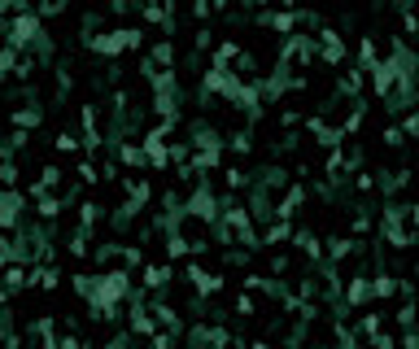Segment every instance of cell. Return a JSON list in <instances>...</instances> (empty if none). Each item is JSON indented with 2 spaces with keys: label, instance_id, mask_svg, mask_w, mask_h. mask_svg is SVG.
Segmentation results:
<instances>
[{
  "label": "cell",
  "instance_id": "obj_16",
  "mask_svg": "<svg viewBox=\"0 0 419 349\" xmlns=\"http://www.w3.org/2000/svg\"><path fill=\"white\" fill-rule=\"evenodd\" d=\"M232 315L241 319V323L258 319V302H254V297H249V293H241V297H236V302H232Z\"/></svg>",
  "mask_w": 419,
  "mask_h": 349
},
{
  "label": "cell",
  "instance_id": "obj_17",
  "mask_svg": "<svg viewBox=\"0 0 419 349\" xmlns=\"http://www.w3.org/2000/svg\"><path fill=\"white\" fill-rule=\"evenodd\" d=\"M406 140L411 136L402 131V123H385V131H380V144H385V149H402Z\"/></svg>",
  "mask_w": 419,
  "mask_h": 349
},
{
  "label": "cell",
  "instance_id": "obj_29",
  "mask_svg": "<svg viewBox=\"0 0 419 349\" xmlns=\"http://www.w3.org/2000/svg\"><path fill=\"white\" fill-rule=\"evenodd\" d=\"M249 349H275V345L267 341V336H258V341H254V345H249Z\"/></svg>",
  "mask_w": 419,
  "mask_h": 349
},
{
  "label": "cell",
  "instance_id": "obj_10",
  "mask_svg": "<svg viewBox=\"0 0 419 349\" xmlns=\"http://www.w3.org/2000/svg\"><path fill=\"white\" fill-rule=\"evenodd\" d=\"M371 284H376V297H380V302H385V297H398V293H402V280H398L393 271H376V275H371Z\"/></svg>",
  "mask_w": 419,
  "mask_h": 349
},
{
  "label": "cell",
  "instance_id": "obj_4",
  "mask_svg": "<svg viewBox=\"0 0 419 349\" xmlns=\"http://www.w3.org/2000/svg\"><path fill=\"white\" fill-rule=\"evenodd\" d=\"M9 123H14L18 131H35V127H44V110H40V101H27V110H22V105H14V110H9Z\"/></svg>",
  "mask_w": 419,
  "mask_h": 349
},
{
  "label": "cell",
  "instance_id": "obj_25",
  "mask_svg": "<svg viewBox=\"0 0 419 349\" xmlns=\"http://www.w3.org/2000/svg\"><path fill=\"white\" fill-rule=\"evenodd\" d=\"M223 262H227V267H249V254H245V249H227Z\"/></svg>",
  "mask_w": 419,
  "mask_h": 349
},
{
  "label": "cell",
  "instance_id": "obj_19",
  "mask_svg": "<svg viewBox=\"0 0 419 349\" xmlns=\"http://www.w3.org/2000/svg\"><path fill=\"white\" fill-rule=\"evenodd\" d=\"M118 31H123L127 53H140V48H145V31H140V27H118Z\"/></svg>",
  "mask_w": 419,
  "mask_h": 349
},
{
  "label": "cell",
  "instance_id": "obj_20",
  "mask_svg": "<svg viewBox=\"0 0 419 349\" xmlns=\"http://www.w3.org/2000/svg\"><path fill=\"white\" fill-rule=\"evenodd\" d=\"M289 267H293V258H289V254H271L267 275H271V280H275V275H289Z\"/></svg>",
  "mask_w": 419,
  "mask_h": 349
},
{
  "label": "cell",
  "instance_id": "obj_9",
  "mask_svg": "<svg viewBox=\"0 0 419 349\" xmlns=\"http://www.w3.org/2000/svg\"><path fill=\"white\" fill-rule=\"evenodd\" d=\"M289 240H297V227L289 219H275L267 232H262V245H289Z\"/></svg>",
  "mask_w": 419,
  "mask_h": 349
},
{
  "label": "cell",
  "instance_id": "obj_26",
  "mask_svg": "<svg viewBox=\"0 0 419 349\" xmlns=\"http://www.w3.org/2000/svg\"><path fill=\"white\" fill-rule=\"evenodd\" d=\"M354 188H358V192H371V188H376V175H371V171H358V175H354Z\"/></svg>",
  "mask_w": 419,
  "mask_h": 349
},
{
  "label": "cell",
  "instance_id": "obj_27",
  "mask_svg": "<svg viewBox=\"0 0 419 349\" xmlns=\"http://www.w3.org/2000/svg\"><path fill=\"white\" fill-rule=\"evenodd\" d=\"M35 14H40V18H62V14H66V5H62V0H53V5H40Z\"/></svg>",
  "mask_w": 419,
  "mask_h": 349
},
{
  "label": "cell",
  "instance_id": "obj_28",
  "mask_svg": "<svg viewBox=\"0 0 419 349\" xmlns=\"http://www.w3.org/2000/svg\"><path fill=\"white\" fill-rule=\"evenodd\" d=\"M280 127H289V131L302 127V114H297V110H284V114H280Z\"/></svg>",
  "mask_w": 419,
  "mask_h": 349
},
{
  "label": "cell",
  "instance_id": "obj_5",
  "mask_svg": "<svg viewBox=\"0 0 419 349\" xmlns=\"http://www.w3.org/2000/svg\"><path fill=\"white\" fill-rule=\"evenodd\" d=\"M31 288H40V293H57V288H62V271H57L53 262L31 267Z\"/></svg>",
  "mask_w": 419,
  "mask_h": 349
},
{
  "label": "cell",
  "instance_id": "obj_2",
  "mask_svg": "<svg viewBox=\"0 0 419 349\" xmlns=\"http://www.w3.org/2000/svg\"><path fill=\"white\" fill-rule=\"evenodd\" d=\"M371 297H376V284H371V275H367V271H354L350 280H345L341 306H350V310H358V306H367Z\"/></svg>",
  "mask_w": 419,
  "mask_h": 349
},
{
  "label": "cell",
  "instance_id": "obj_1",
  "mask_svg": "<svg viewBox=\"0 0 419 349\" xmlns=\"http://www.w3.org/2000/svg\"><path fill=\"white\" fill-rule=\"evenodd\" d=\"M184 284L193 288L197 302H214V297L223 293V275H210L201 262H188V267H184Z\"/></svg>",
  "mask_w": 419,
  "mask_h": 349
},
{
  "label": "cell",
  "instance_id": "obj_8",
  "mask_svg": "<svg viewBox=\"0 0 419 349\" xmlns=\"http://www.w3.org/2000/svg\"><path fill=\"white\" fill-rule=\"evenodd\" d=\"M114 153H118V162H123L127 171H140V166H149V153H145V144H136V140H123Z\"/></svg>",
  "mask_w": 419,
  "mask_h": 349
},
{
  "label": "cell",
  "instance_id": "obj_21",
  "mask_svg": "<svg viewBox=\"0 0 419 349\" xmlns=\"http://www.w3.org/2000/svg\"><path fill=\"white\" fill-rule=\"evenodd\" d=\"M232 153H241V158H245V153H254V136H249V131H236V136H232Z\"/></svg>",
  "mask_w": 419,
  "mask_h": 349
},
{
  "label": "cell",
  "instance_id": "obj_13",
  "mask_svg": "<svg viewBox=\"0 0 419 349\" xmlns=\"http://www.w3.org/2000/svg\"><path fill=\"white\" fill-rule=\"evenodd\" d=\"M363 88H367V70L363 66H354V70H345V75H341V96H358Z\"/></svg>",
  "mask_w": 419,
  "mask_h": 349
},
{
  "label": "cell",
  "instance_id": "obj_3",
  "mask_svg": "<svg viewBox=\"0 0 419 349\" xmlns=\"http://www.w3.org/2000/svg\"><path fill=\"white\" fill-rule=\"evenodd\" d=\"M175 280V267L171 262H149L145 271H140V284H145V293H166Z\"/></svg>",
  "mask_w": 419,
  "mask_h": 349
},
{
  "label": "cell",
  "instance_id": "obj_24",
  "mask_svg": "<svg viewBox=\"0 0 419 349\" xmlns=\"http://www.w3.org/2000/svg\"><path fill=\"white\" fill-rule=\"evenodd\" d=\"M402 131H406V136H419V110H406V118H402Z\"/></svg>",
  "mask_w": 419,
  "mask_h": 349
},
{
  "label": "cell",
  "instance_id": "obj_12",
  "mask_svg": "<svg viewBox=\"0 0 419 349\" xmlns=\"http://www.w3.org/2000/svg\"><path fill=\"white\" fill-rule=\"evenodd\" d=\"M40 188H44V192H57V188L66 192V188H70V179H66L62 166H53V162H49V166L40 171Z\"/></svg>",
  "mask_w": 419,
  "mask_h": 349
},
{
  "label": "cell",
  "instance_id": "obj_23",
  "mask_svg": "<svg viewBox=\"0 0 419 349\" xmlns=\"http://www.w3.org/2000/svg\"><path fill=\"white\" fill-rule=\"evenodd\" d=\"M175 341H179L175 332H158V336L149 341V349H175Z\"/></svg>",
  "mask_w": 419,
  "mask_h": 349
},
{
  "label": "cell",
  "instance_id": "obj_18",
  "mask_svg": "<svg viewBox=\"0 0 419 349\" xmlns=\"http://www.w3.org/2000/svg\"><path fill=\"white\" fill-rule=\"evenodd\" d=\"M0 179H5V192H9V188H22V171H18V158H5V166H0Z\"/></svg>",
  "mask_w": 419,
  "mask_h": 349
},
{
  "label": "cell",
  "instance_id": "obj_7",
  "mask_svg": "<svg viewBox=\"0 0 419 349\" xmlns=\"http://www.w3.org/2000/svg\"><path fill=\"white\" fill-rule=\"evenodd\" d=\"M145 62H149L153 70H175V44L162 35V40H158V44H153L149 53H145Z\"/></svg>",
  "mask_w": 419,
  "mask_h": 349
},
{
  "label": "cell",
  "instance_id": "obj_22",
  "mask_svg": "<svg viewBox=\"0 0 419 349\" xmlns=\"http://www.w3.org/2000/svg\"><path fill=\"white\" fill-rule=\"evenodd\" d=\"M193 48H197V53H206V48H214V31H210V27L193 31Z\"/></svg>",
  "mask_w": 419,
  "mask_h": 349
},
{
  "label": "cell",
  "instance_id": "obj_11",
  "mask_svg": "<svg viewBox=\"0 0 419 349\" xmlns=\"http://www.w3.org/2000/svg\"><path fill=\"white\" fill-rule=\"evenodd\" d=\"M53 149L62 153V158H79V153H88V149H83V136H75V131H57Z\"/></svg>",
  "mask_w": 419,
  "mask_h": 349
},
{
  "label": "cell",
  "instance_id": "obj_6",
  "mask_svg": "<svg viewBox=\"0 0 419 349\" xmlns=\"http://www.w3.org/2000/svg\"><path fill=\"white\" fill-rule=\"evenodd\" d=\"M306 197H310V188H306V184H289V192H284V201H280V214H275V219H293V214H302Z\"/></svg>",
  "mask_w": 419,
  "mask_h": 349
},
{
  "label": "cell",
  "instance_id": "obj_15",
  "mask_svg": "<svg viewBox=\"0 0 419 349\" xmlns=\"http://www.w3.org/2000/svg\"><path fill=\"white\" fill-rule=\"evenodd\" d=\"M75 175H79V184H83V188H92V184H101V179H105V175H101V166L92 162V158H83V162L75 166Z\"/></svg>",
  "mask_w": 419,
  "mask_h": 349
},
{
  "label": "cell",
  "instance_id": "obj_14",
  "mask_svg": "<svg viewBox=\"0 0 419 349\" xmlns=\"http://www.w3.org/2000/svg\"><path fill=\"white\" fill-rule=\"evenodd\" d=\"M79 227H83V232H97V223H101V206H97V201H79Z\"/></svg>",
  "mask_w": 419,
  "mask_h": 349
}]
</instances>
